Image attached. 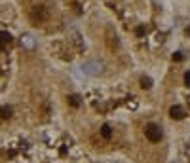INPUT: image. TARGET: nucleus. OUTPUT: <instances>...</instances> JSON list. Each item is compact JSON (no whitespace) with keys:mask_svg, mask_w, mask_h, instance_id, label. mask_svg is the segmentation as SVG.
I'll use <instances>...</instances> for the list:
<instances>
[{"mask_svg":"<svg viewBox=\"0 0 190 163\" xmlns=\"http://www.w3.org/2000/svg\"><path fill=\"white\" fill-rule=\"evenodd\" d=\"M82 70H84L86 74H89V76H99V74L105 70V66H103L101 61H86V63L82 65Z\"/></svg>","mask_w":190,"mask_h":163,"instance_id":"f257e3e1","label":"nucleus"},{"mask_svg":"<svg viewBox=\"0 0 190 163\" xmlns=\"http://www.w3.org/2000/svg\"><path fill=\"white\" fill-rule=\"evenodd\" d=\"M162 127L158 125V123H148L147 127H145V137L148 138L150 142H160L162 141Z\"/></svg>","mask_w":190,"mask_h":163,"instance_id":"f03ea898","label":"nucleus"},{"mask_svg":"<svg viewBox=\"0 0 190 163\" xmlns=\"http://www.w3.org/2000/svg\"><path fill=\"white\" fill-rule=\"evenodd\" d=\"M169 116H171L173 120H182L184 116H186V112H184V108L181 104H175V106L169 108Z\"/></svg>","mask_w":190,"mask_h":163,"instance_id":"7ed1b4c3","label":"nucleus"},{"mask_svg":"<svg viewBox=\"0 0 190 163\" xmlns=\"http://www.w3.org/2000/svg\"><path fill=\"white\" fill-rule=\"evenodd\" d=\"M68 104L70 106H74V108H78L80 104H82V99H80V95H68Z\"/></svg>","mask_w":190,"mask_h":163,"instance_id":"20e7f679","label":"nucleus"},{"mask_svg":"<svg viewBox=\"0 0 190 163\" xmlns=\"http://www.w3.org/2000/svg\"><path fill=\"white\" fill-rule=\"evenodd\" d=\"M12 42V34L10 32H0V50L4 48V44H10Z\"/></svg>","mask_w":190,"mask_h":163,"instance_id":"39448f33","label":"nucleus"},{"mask_svg":"<svg viewBox=\"0 0 190 163\" xmlns=\"http://www.w3.org/2000/svg\"><path fill=\"white\" fill-rule=\"evenodd\" d=\"M0 118H2V120L12 118V106H2V108H0Z\"/></svg>","mask_w":190,"mask_h":163,"instance_id":"423d86ee","label":"nucleus"},{"mask_svg":"<svg viewBox=\"0 0 190 163\" xmlns=\"http://www.w3.org/2000/svg\"><path fill=\"white\" fill-rule=\"evenodd\" d=\"M21 42L25 44L29 50H32V48H34V38H32V36H29V34H25V36H23V38H21Z\"/></svg>","mask_w":190,"mask_h":163,"instance_id":"0eeeda50","label":"nucleus"},{"mask_svg":"<svg viewBox=\"0 0 190 163\" xmlns=\"http://www.w3.org/2000/svg\"><path fill=\"white\" fill-rule=\"evenodd\" d=\"M141 87H142V89H150V87H152V80H150L148 76H142V78H141Z\"/></svg>","mask_w":190,"mask_h":163,"instance_id":"6e6552de","label":"nucleus"},{"mask_svg":"<svg viewBox=\"0 0 190 163\" xmlns=\"http://www.w3.org/2000/svg\"><path fill=\"white\" fill-rule=\"evenodd\" d=\"M101 137H103V138H110V137H112L110 125H103V127H101Z\"/></svg>","mask_w":190,"mask_h":163,"instance_id":"1a4fd4ad","label":"nucleus"},{"mask_svg":"<svg viewBox=\"0 0 190 163\" xmlns=\"http://www.w3.org/2000/svg\"><path fill=\"white\" fill-rule=\"evenodd\" d=\"M184 84L190 87V70H188V72H184Z\"/></svg>","mask_w":190,"mask_h":163,"instance_id":"9d476101","label":"nucleus"},{"mask_svg":"<svg viewBox=\"0 0 190 163\" xmlns=\"http://www.w3.org/2000/svg\"><path fill=\"white\" fill-rule=\"evenodd\" d=\"M139 36H142V34H145V27H137V31H135Z\"/></svg>","mask_w":190,"mask_h":163,"instance_id":"9b49d317","label":"nucleus"},{"mask_svg":"<svg viewBox=\"0 0 190 163\" xmlns=\"http://www.w3.org/2000/svg\"><path fill=\"white\" fill-rule=\"evenodd\" d=\"M173 61H182V53H175L173 55Z\"/></svg>","mask_w":190,"mask_h":163,"instance_id":"f8f14e48","label":"nucleus"}]
</instances>
